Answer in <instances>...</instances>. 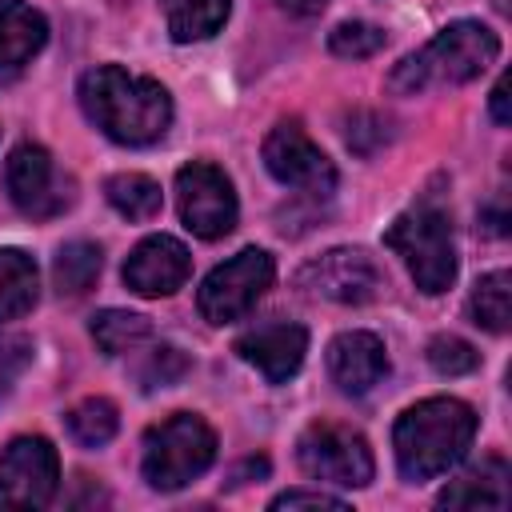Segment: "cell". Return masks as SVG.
<instances>
[{
	"label": "cell",
	"instance_id": "cell-17",
	"mask_svg": "<svg viewBox=\"0 0 512 512\" xmlns=\"http://www.w3.org/2000/svg\"><path fill=\"white\" fill-rule=\"evenodd\" d=\"M508 480L512 468L504 456H484L476 468H468L460 480H452L436 504L440 508H504L508 504Z\"/></svg>",
	"mask_w": 512,
	"mask_h": 512
},
{
	"label": "cell",
	"instance_id": "cell-6",
	"mask_svg": "<svg viewBox=\"0 0 512 512\" xmlns=\"http://www.w3.org/2000/svg\"><path fill=\"white\" fill-rule=\"evenodd\" d=\"M272 276H276L272 256L264 248H244L204 276L196 292V308L208 324H232L252 312V304L268 292Z\"/></svg>",
	"mask_w": 512,
	"mask_h": 512
},
{
	"label": "cell",
	"instance_id": "cell-4",
	"mask_svg": "<svg viewBox=\"0 0 512 512\" xmlns=\"http://www.w3.org/2000/svg\"><path fill=\"white\" fill-rule=\"evenodd\" d=\"M384 244L404 260L412 272L416 288L436 296L448 292L456 280V240H452V220L436 204H416L404 216L392 220L384 232Z\"/></svg>",
	"mask_w": 512,
	"mask_h": 512
},
{
	"label": "cell",
	"instance_id": "cell-13",
	"mask_svg": "<svg viewBox=\"0 0 512 512\" xmlns=\"http://www.w3.org/2000/svg\"><path fill=\"white\" fill-rule=\"evenodd\" d=\"M192 272V256L176 236H148L132 248V256L124 260V284L136 296H172L176 288H184Z\"/></svg>",
	"mask_w": 512,
	"mask_h": 512
},
{
	"label": "cell",
	"instance_id": "cell-14",
	"mask_svg": "<svg viewBox=\"0 0 512 512\" xmlns=\"http://www.w3.org/2000/svg\"><path fill=\"white\" fill-rule=\"evenodd\" d=\"M304 352H308V332L288 320L256 324L236 340V356L248 360L272 384H284L288 376H296L304 364Z\"/></svg>",
	"mask_w": 512,
	"mask_h": 512
},
{
	"label": "cell",
	"instance_id": "cell-12",
	"mask_svg": "<svg viewBox=\"0 0 512 512\" xmlns=\"http://www.w3.org/2000/svg\"><path fill=\"white\" fill-rule=\"evenodd\" d=\"M380 268L360 248H332L300 268V288L332 304H368L380 292Z\"/></svg>",
	"mask_w": 512,
	"mask_h": 512
},
{
	"label": "cell",
	"instance_id": "cell-23",
	"mask_svg": "<svg viewBox=\"0 0 512 512\" xmlns=\"http://www.w3.org/2000/svg\"><path fill=\"white\" fill-rule=\"evenodd\" d=\"M148 320L136 316V312H120V308H104L92 316V340L108 352V356H124L132 352L136 344L148 340Z\"/></svg>",
	"mask_w": 512,
	"mask_h": 512
},
{
	"label": "cell",
	"instance_id": "cell-11",
	"mask_svg": "<svg viewBox=\"0 0 512 512\" xmlns=\"http://www.w3.org/2000/svg\"><path fill=\"white\" fill-rule=\"evenodd\" d=\"M264 168L280 184L300 188V192H312V196H328L336 188L332 160L312 144V136L296 120H280L268 132V140H264Z\"/></svg>",
	"mask_w": 512,
	"mask_h": 512
},
{
	"label": "cell",
	"instance_id": "cell-25",
	"mask_svg": "<svg viewBox=\"0 0 512 512\" xmlns=\"http://www.w3.org/2000/svg\"><path fill=\"white\" fill-rule=\"evenodd\" d=\"M328 48H332V56H344V60L376 56L384 48V28H376L368 20H344L328 32Z\"/></svg>",
	"mask_w": 512,
	"mask_h": 512
},
{
	"label": "cell",
	"instance_id": "cell-30",
	"mask_svg": "<svg viewBox=\"0 0 512 512\" xmlns=\"http://www.w3.org/2000/svg\"><path fill=\"white\" fill-rule=\"evenodd\" d=\"M492 116L496 124H508V76H500L492 88Z\"/></svg>",
	"mask_w": 512,
	"mask_h": 512
},
{
	"label": "cell",
	"instance_id": "cell-15",
	"mask_svg": "<svg viewBox=\"0 0 512 512\" xmlns=\"http://www.w3.org/2000/svg\"><path fill=\"white\" fill-rule=\"evenodd\" d=\"M328 372H332L340 392L364 396L368 388H376L388 376L384 340L372 336V332H340L328 344Z\"/></svg>",
	"mask_w": 512,
	"mask_h": 512
},
{
	"label": "cell",
	"instance_id": "cell-21",
	"mask_svg": "<svg viewBox=\"0 0 512 512\" xmlns=\"http://www.w3.org/2000/svg\"><path fill=\"white\" fill-rule=\"evenodd\" d=\"M100 276V248L88 244V240H72L56 252V264H52V280L60 288V296H80L96 284Z\"/></svg>",
	"mask_w": 512,
	"mask_h": 512
},
{
	"label": "cell",
	"instance_id": "cell-29",
	"mask_svg": "<svg viewBox=\"0 0 512 512\" xmlns=\"http://www.w3.org/2000/svg\"><path fill=\"white\" fill-rule=\"evenodd\" d=\"M344 508L340 496H328V492H312V488H288L272 500V508Z\"/></svg>",
	"mask_w": 512,
	"mask_h": 512
},
{
	"label": "cell",
	"instance_id": "cell-19",
	"mask_svg": "<svg viewBox=\"0 0 512 512\" xmlns=\"http://www.w3.org/2000/svg\"><path fill=\"white\" fill-rule=\"evenodd\" d=\"M160 8L168 20V36L176 44L208 40L228 20V0H160Z\"/></svg>",
	"mask_w": 512,
	"mask_h": 512
},
{
	"label": "cell",
	"instance_id": "cell-7",
	"mask_svg": "<svg viewBox=\"0 0 512 512\" xmlns=\"http://www.w3.org/2000/svg\"><path fill=\"white\" fill-rule=\"evenodd\" d=\"M296 460L312 480L336 484V488H364L376 472L368 440L332 420H316L304 428V436L296 444Z\"/></svg>",
	"mask_w": 512,
	"mask_h": 512
},
{
	"label": "cell",
	"instance_id": "cell-27",
	"mask_svg": "<svg viewBox=\"0 0 512 512\" xmlns=\"http://www.w3.org/2000/svg\"><path fill=\"white\" fill-rule=\"evenodd\" d=\"M184 372H188L184 352L172 348V344H160V348L148 356V364L140 368V384H144V388H164V384H176Z\"/></svg>",
	"mask_w": 512,
	"mask_h": 512
},
{
	"label": "cell",
	"instance_id": "cell-8",
	"mask_svg": "<svg viewBox=\"0 0 512 512\" xmlns=\"http://www.w3.org/2000/svg\"><path fill=\"white\" fill-rule=\"evenodd\" d=\"M176 200H180L184 228L200 240H220L236 228L240 208H236L232 180L208 160H192L176 172Z\"/></svg>",
	"mask_w": 512,
	"mask_h": 512
},
{
	"label": "cell",
	"instance_id": "cell-22",
	"mask_svg": "<svg viewBox=\"0 0 512 512\" xmlns=\"http://www.w3.org/2000/svg\"><path fill=\"white\" fill-rule=\"evenodd\" d=\"M468 312L480 328L488 332H508V316H512V276L508 272H488L476 280Z\"/></svg>",
	"mask_w": 512,
	"mask_h": 512
},
{
	"label": "cell",
	"instance_id": "cell-16",
	"mask_svg": "<svg viewBox=\"0 0 512 512\" xmlns=\"http://www.w3.org/2000/svg\"><path fill=\"white\" fill-rule=\"evenodd\" d=\"M48 40V24L32 4L0 0V80L16 76Z\"/></svg>",
	"mask_w": 512,
	"mask_h": 512
},
{
	"label": "cell",
	"instance_id": "cell-18",
	"mask_svg": "<svg viewBox=\"0 0 512 512\" xmlns=\"http://www.w3.org/2000/svg\"><path fill=\"white\" fill-rule=\"evenodd\" d=\"M40 296L36 260L20 248H0V320H16L32 312Z\"/></svg>",
	"mask_w": 512,
	"mask_h": 512
},
{
	"label": "cell",
	"instance_id": "cell-1",
	"mask_svg": "<svg viewBox=\"0 0 512 512\" xmlns=\"http://www.w3.org/2000/svg\"><path fill=\"white\" fill-rule=\"evenodd\" d=\"M80 108L108 140L128 148L156 144L172 124L168 88L120 64H100L80 76Z\"/></svg>",
	"mask_w": 512,
	"mask_h": 512
},
{
	"label": "cell",
	"instance_id": "cell-20",
	"mask_svg": "<svg viewBox=\"0 0 512 512\" xmlns=\"http://www.w3.org/2000/svg\"><path fill=\"white\" fill-rule=\"evenodd\" d=\"M104 192H108V204L128 220H152L160 212V184L152 176H144V172L108 176Z\"/></svg>",
	"mask_w": 512,
	"mask_h": 512
},
{
	"label": "cell",
	"instance_id": "cell-3",
	"mask_svg": "<svg viewBox=\"0 0 512 512\" xmlns=\"http://www.w3.org/2000/svg\"><path fill=\"white\" fill-rule=\"evenodd\" d=\"M500 56V36L480 20H456L392 72L396 92H424L432 84H468Z\"/></svg>",
	"mask_w": 512,
	"mask_h": 512
},
{
	"label": "cell",
	"instance_id": "cell-24",
	"mask_svg": "<svg viewBox=\"0 0 512 512\" xmlns=\"http://www.w3.org/2000/svg\"><path fill=\"white\" fill-rule=\"evenodd\" d=\"M120 428V416H116V404L104 400V396H88L80 400L72 412H68V432L84 444V448H100L116 436Z\"/></svg>",
	"mask_w": 512,
	"mask_h": 512
},
{
	"label": "cell",
	"instance_id": "cell-2",
	"mask_svg": "<svg viewBox=\"0 0 512 512\" xmlns=\"http://www.w3.org/2000/svg\"><path fill=\"white\" fill-rule=\"evenodd\" d=\"M472 436H476V412L464 400L456 396L420 400L396 420V432H392L396 464L412 484L436 480L452 464H460Z\"/></svg>",
	"mask_w": 512,
	"mask_h": 512
},
{
	"label": "cell",
	"instance_id": "cell-5",
	"mask_svg": "<svg viewBox=\"0 0 512 512\" xmlns=\"http://www.w3.org/2000/svg\"><path fill=\"white\" fill-rule=\"evenodd\" d=\"M216 460V432L192 416L172 412L168 420L152 424L144 436V480L160 492H176L208 472Z\"/></svg>",
	"mask_w": 512,
	"mask_h": 512
},
{
	"label": "cell",
	"instance_id": "cell-31",
	"mask_svg": "<svg viewBox=\"0 0 512 512\" xmlns=\"http://www.w3.org/2000/svg\"><path fill=\"white\" fill-rule=\"evenodd\" d=\"M284 12H292V16H316V12H324V4L328 0H276Z\"/></svg>",
	"mask_w": 512,
	"mask_h": 512
},
{
	"label": "cell",
	"instance_id": "cell-10",
	"mask_svg": "<svg viewBox=\"0 0 512 512\" xmlns=\"http://www.w3.org/2000/svg\"><path fill=\"white\" fill-rule=\"evenodd\" d=\"M4 180H8L12 204L32 220H48L72 204V184L56 172L48 148H40V144H28V140L16 144L8 156Z\"/></svg>",
	"mask_w": 512,
	"mask_h": 512
},
{
	"label": "cell",
	"instance_id": "cell-26",
	"mask_svg": "<svg viewBox=\"0 0 512 512\" xmlns=\"http://www.w3.org/2000/svg\"><path fill=\"white\" fill-rule=\"evenodd\" d=\"M428 364H432L440 376H468V372H476L480 352H476L468 340H460V336H436V340L428 344Z\"/></svg>",
	"mask_w": 512,
	"mask_h": 512
},
{
	"label": "cell",
	"instance_id": "cell-9",
	"mask_svg": "<svg viewBox=\"0 0 512 512\" xmlns=\"http://www.w3.org/2000/svg\"><path fill=\"white\" fill-rule=\"evenodd\" d=\"M60 460L44 436H16L0 456V508H44L56 496Z\"/></svg>",
	"mask_w": 512,
	"mask_h": 512
},
{
	"label": "cell",
	"instance_id": "cell-28",
	"mask_svg": "<svg viewBox=\"0 0 512 512\" xmlns=\"http://www.w3.org/2000/svg\"><path fill=\"white\" fill-rule=\"evenodd\" d=\"M24 364H28V344L24 340H4L0 344V400L12 392L16 376L24 372Z\"/></svg>",
	"mask_w": 512,
	"mask_h": 512
}]
</instances>
